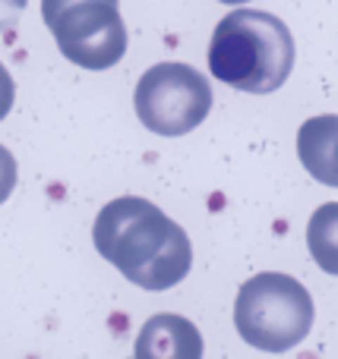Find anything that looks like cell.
I'll return each instance as SVG.
<instances>
[{"instance_id":"obj_1","label":"cell","mask_w":338,"mask_h":359,"mask_svg":"<svg viewBox=\"0 0 338 359\" xmlns=\"http://www.w3.org/2000/svg\"><path fill=\"white\" fill-rule=\"evenodd\" d=\"M209 69L238 92L269 95L282 88L294 69V38L278 16L238 6L215 25Z\"/></svg>"},{"instance_id":"obj_2","label":"cell","mask_w":338,"mask_h":359,"mask_svg":"<svg viewBox=\"0 0 338 359\" xmlns=\"http://www.w3.org/2000/svg\"><path fill=\"white\" fill-rule=\"evenodd\" d=\"M234 325L250 347L288 353L313 328V299L301 280L282 271H263L240 287Z\"/></svg>"},{"instance_id":"obj_3","label":"cell","mask_w":338,"mask_h":359,"mask_svg":"<svg viewBox=\"0 0 338 359\" xmlns=\"http://www.w3.org/2000/svg\"><path fill=\"white\" fill-rule=\"evenodd\" d=\"M136 117L158 136H187L212 111V86L187 63H155L136 82Z\"/></svg>"},{"instance_id":"obj_4","label":"cell","mask_w":338,"mask_h":359,"mask_svg":"<svg viewBox=\"0 0 338 359\" xmlns=\"http://www.w3.org/2000/svg\"><path fill=\"white\" fill-rule=\"evenodd\" d=\"M171 217L158 205L145 202L139 196H120L98 211L92 227L95 249L133 280L168 243Z\"/></svg>"},{"instance_id":"obj_5","label":"cell","mask_w":338,"mask_h":359,"mask_svg":"<svg viewBox=\"0 0 338 359\" xmlns=\"http://www.w3.org/2000/svg\"><path fill=\"white\" fill-rule=\"evenodd\" d=\"M60 54L82 69H108L126 54V25L117 4L82 0L48 22Z\"/></svg>"},{"instance_id":"obj_6","label":"cell","mask_w":338,"mask_h":359,"mask_svg":"<svg viewBox=\"0 0 338 359\" xmlns=\"http://www.w3.org/2000/svg\"><path fill=\"white\" fill-rule=\"evenodd\" d=\"M133 359H202V334L190 318L162 312L139 328Z\"/></svg>"},{"instance_id":"obj_7","label":"cell","mask_w":338,"mask_h":359,"mask_svg":"<svg viewBox=\"0 0 338 359\" xmlns=\"http://www.w3.org/2000/svg\"><path fill=\"white\" fill-rule=\"evenodd\" d=\"M335 139H338V117L323 114L301 126L297 133V151L304 168L326 186H338V164H335Z\"/></svg>"},{"instance_id":"obj_8","label":"cell","mask_w":338,"mask_h":359,"mask_svg":"<svg viewBox=\"0 0 338 359\" xmlns=\"http://www.w3.org/2000/svg\"><path fill=\"white\" fill-rule=\"evenodd\" d=\"M190 265H193V246L187 240V230L181 224H171L168 243L162 246V252L133 278V284L143 290H171L187 278Z\"/></svg>"},{"instance_id":"obj_9","label":"cell","mask_w":338,"mask_h":359,"mask_svg":"<svg viewBox=\"0 0 338 359\" xmlns=\"http://www.w3.org/2000/svg\"><path fill=\"white\" fill-rule=\"evenodd\" d=\"M335 233H338V208L335 205H323L313 217H310V227H307V243H310V252L313 259L326 268L329 274L338 271V262H335Z\"/></svg>"},{"instance_id":"obj_10","label":"cell","mask_w":338,"mask_h":359,"mask_svg":"<svg viewBox=\"0 0 338 359\" xmlns=\"http://www.w3.org/2000/svg\"><path fill=\"white\" fill-rule=\"evenodd\" d=\"M16 180H19V168H16V158L0 145V205L10 198V192L16 189Z\"/></svg>"},{"instance_id":"obj_11","label":"cell","mask_w":338,"mask_h":359,"mask_svg":"<svg viewBox=\"0 0 338 359\" xmlns=\"http://www.w3.org/2000/svg\"><path fill=\"white\" fill-rule=\"evenodd\" d=\"M13 98H16V82H13V76H10V69L0 63V120L10 114V107H13Z\"/></svg>"},{"instance_id":"obj_12","label":"cell","mask_w":338,"mask_h":359,"mask_svg":"<svg viewBox=\"0 0 338 359\" xmlns=\"http://www.w3.org/2000/svg\"><path fill=\"white\" fill-rule=\"evenodd\" d=\"M25 4H29V0H0V32L13 29V25L19 22Z\"/></svg>"},{"instance_id":"obj_13","label":"cell","mask_w":338,"mask_h":359,"mask_svg":"<svg viewBox=\"0 0 338 359\" xmlns=\"http://www.w3.org/2000/svg\"><path fill=\"white\" fill-rule=\"evenodd\" d=\"M70 4H82V0H41V16H44V22H51V19H54L57 13H60L63 6H70ZM108 4H117V0H108Z\"/></svg>"},{"instance_id":"obj_14","label":"cell","mask_w":338,"mask_h":359,"mask_svg":"<svg viewBox=\"0 0 338 359\" xmlns=\"http://www.w3.org/2000/svg\"><path fill=\"white\" fill-rule=\"evenodd\" d=\"M219 4H231V6H238V4H247V0H219Z\"/></svg>"}]
</instances>
